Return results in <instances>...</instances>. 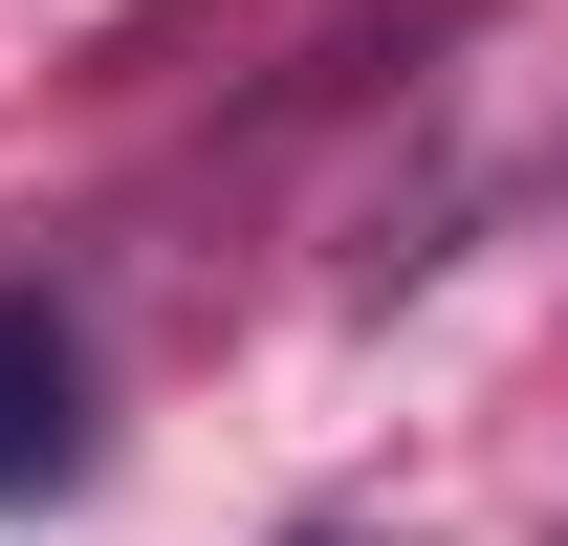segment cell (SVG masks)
Here are the masks:
<instances>
[{
  "instance_id": "cell-2",
  "label": "cell",
  "mask_w": 568,
  "mask_h": 546,
  "mask_svg": "<svg viewBox=\"0 0 568 546\" xmlns=\"http://www.w3.org/2000/svg\"><path fill=\"white\" fill-rule=\"evenodd\" d=\"M284 546H394V525H284Z\"/></svg>"
},
{
  "instance_id": "cell-1",
  "label": "cell",
  "mask_w": 568,
  "mask_h": 546,
  "mask_svg": "<svg viewBox=\"0 0 568 546\" xmlns=\"http://www.w3.org/2000/svg\"><path fill=\"white\" fill-rule=\"evenodd\" d=\"M44 481H88V350L67 306H0V503H44Z\"/></svg>"
}]
</instances>
